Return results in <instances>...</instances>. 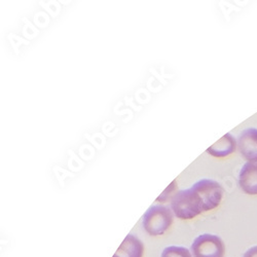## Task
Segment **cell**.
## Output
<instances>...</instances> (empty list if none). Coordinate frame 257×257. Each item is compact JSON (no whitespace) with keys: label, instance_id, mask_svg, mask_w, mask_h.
<instances>
[{"label":"cell","instance_id":"cell-8","mask_svg":"<svg viewBox=\"0 0 257 257\" xmlns=\"http://www.w3.org/2000/svg\"><path fill=\"white\" fill-rule=\"evenodd\" d=\"M162 257H192V254L185 247L169 246L163 250Z\"/></svg>","mask_w":257,"mask_h":257},{"label":"cell","instance_id":"cell-11","mask_svg":"<svg viewBox=\"0 0 257 257\" xmlns=\"http://www.w3.org/2000/svg\"><path fill=\"white\" fill-rule=\"evenodd\" d=\"M112 257H118V256H117V255H115V254H114V255H113V256H112Z\"/></svg>","mask_w":257,"mask_h":257},{"label":"cell","instance_id":"cell-5","mask_svg":"<svg viewBox=\"0 0 257 257\" xmlns=\"http://www.w3.org/2000/svg\"><path fill=\"white\" fill-rule=\"evenodd\" d=\"M240 188L247 195H257V163H246L239 174Z\"/></svg>","mask_w":257,"mask_h":257},{"label":"cell","instance_id":"cell-9","mask_svg":"<svg viewBox=\"0 0 257 257\" xmlns=\"http://www.w3.org/2000/svg\"><path fill=\"white\" fill-rule=\"evenodd\" d=\"M175 189H176V180H174L172 183H171L167 187V189L157 199V202H163V203L167 202L171 198V196H172V192H174ZM174 194H175V192H174ZM171 199H172V198H171Z\"/></svg>","mask_w":257,"mask_h":257},{"label":"cell","instance_id":"cell-7","mask_svg":"<svg viewBox=\"0 0 257 257\" xmlns=\"http://www.w3.org/2000/svg\"><path fill=\"white\" fill-rule=\"evenodd\" d=\"M144 245L134 234H127L115 252L118 257H143Z\"/></svg>","mask_w":257,"mask_h":257},{"label":"cell","instance_id":"cell-3","mask_svg":"<svg viewBox=\"0 0 257 257\" xmlns=\"http://www.w3.org/2000/svg\"><path fill=\"white\" fill-rule=\"evenodd\" d=\"M225 245L216 234L203 233L191 244L192 257H223Z\"/></svg>","mask_w":257,"mask_h":257},{"label":"cell","instance_id":"cell-10","mask_svg":"<svg viewBox=\"0 0 257 257\" xmlns=\"http://www.w3.org/2000/svg\"><path fill=\"white\" fill-rule=\"evenodd\" d=\"M243 257H257V246H254L250 248L248 251H246Z\"/></svg>","mask_w":257,"mask_h":257},{"label":"cell","instance_id":"cell-2","mask_svg":"<svg viewBox=\"0 0 257 257\" xmlns=\"http://www.w3.org/2000/svg\"><path fill=\"white\" fill-rule=\"evenodd\" d=\"M173 218L172 210L162 205H156L145 212L142 224L148 234L157 237L164 234L171 227Z\"/></svg>","mask_w":257,"mask_h":257},{"label":"cell","instance_id":"cell-1","mask_svg":"<svg viewBox=\"0 0 257 257\" xmlns=\"http://www.w3.org/2000/svg\"><path fill=\"white\" fill-rule=\"evenodd\" d=\"M171 210L181 220H189L207 212L203 196L195 184L175 192L171 199Z\"/></svg>","mask_w":257,"mask_h":257},{"label":"cell","instance_id":"cell-4","mask_svg":"<svg viewBox=\"0 0 257 257\" xmlns=\"http://www.w3.org/2000/svg\"><path fill=\"white\" fill-rule=\"evenodd\" d=\"M238 148L249 163H257V128L248 127L239 135Z\"/></svg>","mask_w":257,"mask_h":257},{"label":"cell","instance_id":"cell-6","mask_svg":"<svg viewBox=\"0 0 257 257\" xmlns=\"http://www.w3.org/2000/svg\"><path fill=\"white\" fill-rule=\"evenodd\" d=\"M238 141L230 134H225L217 142L214 143L207 149V153L214 158H225L235 152Z\"/></svg>","mask_w":257,"mask_h":257}]
</instances>
